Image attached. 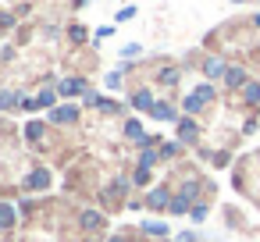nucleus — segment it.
<instances>
[{"label":"nucleus","instance_id":"11","mask_svg":"<svg viewBox=\"0 0 260 242\" xmlns=\"http://www.w3.org/2000/svg\"><path fill=\"white\" fill-rule=\"evenodd\" d=\"M47 182H50V178H47V171H36V175L29 178V185H32V189H43Z\"/></svg>","mask_w":260,"mask_h":242},{"label":"nucleus","instance_id":"15","mask_svg":"<svg viewBox=\"0 0 260 242\" xmlns=\"http://www.w3.org/2000/svg\"><path fill=\"white\" fill-rule=\"evenodd\" d=\"M82 224H86V228H96L100 217H96V214H82Z\"/></svg>","mask_w":260,"mask_h":242},{"label":"nucleus","instance_id":"9","mask_svg":"<svg viewBox=\"0 0 260 242\" xmlns=\"http://www.w3.org/2000/svg\"><path fill=\"white\" fill-rule=\"evenodd\" d=\"M171 210H175V214H185V210H189V196H185V192L175 196V199H171Z\"/></svg>","mask_w":260,"mask_h":242},{"label":"nucleus","instance_id":"2","mask_svg":"<svg viewBox=\"0 0 260 242\" xmlns=\"http://www.w3.org/2000/svg\"><path fill=\"white\" fill-rule=\"evenodd\" d=\"M224 82H228L232 89H246V72H242V68H228V72H224Z\"/></svg>","mask_w":260,"mask_h":242},{"label":"nucleus","instance_id":"3","mask_svg":"<svg viewBox=\"0 0 260 242\" xmlns=\"http://www.w3.org/2000/svg\"><path fill=\"white\" fill-rule=\"evenodd\" d=\"M203 72H207L210 79H217V75H224L228 68H224V61H221V57H207V64H203Z\"/></svg>","mask_w":260,"mask_h":242},{"label":"nucleus","instance_id":"14","mask_svg":"<svg viewBox=\"0 0 260 242\" xmlns=\"http://www.w3.org/2000/svg\"><path fill=\"white\" fill-rule=\"evenodd\" d=\"M146 182H150V171L139 167V171H136V185H146Z\"/></svg>","mask_w":260,"mask_h":242},{"label":"nucleus","instance_id":"1","mask_svg":"<svg viewBox=\"0 0 260 242\" xmlns=\"http://www.w3.org/2000/svg\"><path fill=\"white\" fill-rule=\"evenodd\" d=\"M210 100H214V86H200L192 96H185V111H189V114H196V111H203Z\"/></svg>","mask_w":260,"mask_h":242},{"label":"nucleus","instance_id":"4","mask_svg":"<svg viewBox=\"0 0 260 242\" xmlns=\"http://www.w3.org/2000/svg\"><path fill=\"white\" fill-rule=\"evenodd\" d=\"M242 100H246L249 107H256V103H260V82H246V89H242Z\"/></svg>","mask_w":260,"mask_h":242},{"label":"nucleus","instance_id":"18","mask_svg":"<svg viewBox=\"0 0 260 242\" xmlns=\"http://www.w3.org/2000/svg\"><path fill=\"white\" fill-rule=\"evenodd\" d=\"M111 242H121V238H111Z\"/></svg>","mask_w":260,"mask_h":242},{"label":"nucleus","instance_id":"13","mask_svg":"<svg viewBox=\"0 0 260 242\" xmlns=\"http://www.w3.org/2000/svg\"><path fill=\"white\" fill-rule=\"evenodd\" d=\"M136 107H153V100H150V93H139V96H136Z\"/></svg>","mask_w":260,"mask_h":242},{"label":"nucleus","instance_id":"16","mask_svg":"<svg viewBox=\"0 0 260 242\" xmlns=\"http://www.w3.org/2000/svg\"><path fill=\"white\" fill-rule=\"evenodd\" d=\"M160 79H164V82H168V86H171V82H178V72H175V68H168V72H164V75H160Z\"/></svg>","mask_w":260,"mask_h":242},{"label":"nucleus","instance_id":"7","mask_svg":"<svg viewBox=\"0 0 260 242\" xmlns=\"http://www.w3.org/2000/svg\"><path fill=\"white\" fill-rule=\"evenodd\" d=\"M178 139H182V143H192V139H196V125H192V121H182V128H178Z\"/></svg>","mask_w":260,"mask_h":242},{"label":"nucleus","instance_id":"12","mask_svg":"<svg viewBox=\"0 0 260 242\" xmlns=\"http://www.w3.org/2000/svg\"><path fill=\"white\" fill-rule=\"evenodd\" d=\"M54 118H57V121H72V118H75V107H64V111H57Z\"/></svg>","mask_w":260,"mask_h":242},{"label":"nucleus","instance_id":"17","mask_svg":"<svg viewBox=\"0 0 260 242\" xmlns=\"http://www.w3.org/2000/svg\"><path fill=\"white\" fill-rule=\"evenodd\" d=\"M146 231H150V235H164L168 228H164V224H146Z\"/></svg>","mask_w":260,"mask_h":242},{"label":"nucleus","instance_id":"19","mask_svg":"<svg viewBox=\"0 0 260 242\" xmlns=\"http://www.w3.org/2000/svg\"><path fill=\"white\" fill-rule=\"evenodd\" d=\"M239 4H242V0H239Z\"/></svg>","mask_w":260,"mask_h":242},{"label":"nucleus","instance_id":"10","mask_svg":"<svg viewBox=\"0 0 260 242\" xmlns=\"http://www.w3.org/2000/svg\"><path fill=\"white\" fill-rule=\"evenodd\" d=\"M15 224V210L11 206H0V228H11Z\"/></svg>","mask_w":260,"mask_h":242},{"label":"nucleus","instance_id":"6","mask_svg":"<svg viewBox=\"0 0 260 242\" xmlns=\"http://www.w3.org/2000/svg\"><path fill=\"white\" fill-rule=\"evenodd\" d=\"M153 118H160V121H175V107H168V103H157V107H153Z\"/></svg>","mask_w":260,"mask_h":242},{"label":"nucleus","instance_id":"5","mask_svg":"<svg viewBox=\"0 0 260 242\" xmlns=\"http://www.w3.org/2000/svg\"><path fill=\"white\" fill-rule=\"evenodd\" d=\"M146 203H150V206H153V210H164V206H168V203H171V196H168V192H164V189H157V192H150V199H146Z\"/></svg>","mask_w":260,"mask_h":242},{"label":"nucleus","instance_id":"8","mask_svg":"<svg viewBox=\"0 0 260 242\" xmlns=\"http://www.w3.org/2000/svg\"><path fill=\"white\" fill-rule=\"evenodd\" d=\"M82 89H86V82H82V79H68V82L61 86V93H82Z\"/></svg>","mask_w":260,"mask_h":242}]
</instances>
